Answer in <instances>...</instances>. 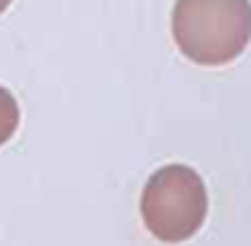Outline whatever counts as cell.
Here are the masks:
<instances>
[{"mask_svg":"<svg viewBox=\"0 0 251 246\" xmlns=\"http://www.w3.org/2000/svg\"><path fill=\"white\" fill-rule=\"evenodd\" d=\"M173 41L197 65H227L251 41V0H176Z\"/></svg>","mask_w":251,"mask_h":246,"instance_id":"obj_1","label":"cell"},{"mask_svg":"<svg viewBox=\"0 0 251 246\" xmlns=\"http://www.w3.org/2000/svg\"><path fill=\"white\" fill-rule=\"evenodd\" d=\"M208 214V192L189 165H165L149 176L141 195L146 230L162 244L189 241Z\"/></svg>","mask_w":251,"mask_h":246,"instance_id":"obj_2","label":"cell"},{"mask_svg":"<svg viewBox=\"0 0 251 246\" xmlns=\"http://www.w3.org/2000/svg\"><path fill=\"white\" fill-rule=\"evenodd\" d=\"M19 127V103L6 87H0V146L14 138Z\"/></svg>","mask_w":251,"mask_h":246,"instance_id":"obj_3","label":"cell"},{"mask_svg":"<svg viewBox=\"0 0 251 246\" xmlns=\"http://www.w3.org/2000/svg\"><path fill=\"white\" fill-rule=\"evenodd\" d=\"M11 3H14V0H0V14L6 11V8H8V6H11Z\"/></svg>","mask_w":251,"mask_h":246,"instance_id":"obj_4","label":"cell"}]
</instances>
